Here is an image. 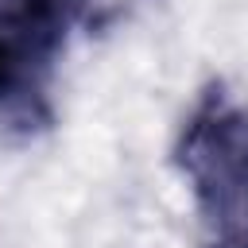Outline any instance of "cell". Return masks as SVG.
<instances>
[{
	"label": "cell",
	"instance_id": "1",
	"mask_svg": "<svg viewBox=\"0 0 248 248\" xmlns=\"http://www.w3.org/2000/svg\"><path fill=\"white\" fill-rule=\"evenodd\" d=\"M174 167L190 190L205 248H248V105L221 81L182 116Z\"/></svg>",
	"mask_w": 248,
	"mask_h": 248
},
{
	"label": "cell",
	"instance_id": "2",
	"mask_svg": "<svg viewBox=\"0 0 248 248\" xmlns=\"http://www.w3.org/2000/svg\"><path fill=\"white\" fill-rule=\"evenodd\" d=\"M89 0H0V132L35 136L50 124L58 54Z\"/></svg>",
	"mask_w": 248,
	"mask_h": 248
}]
</instances>
